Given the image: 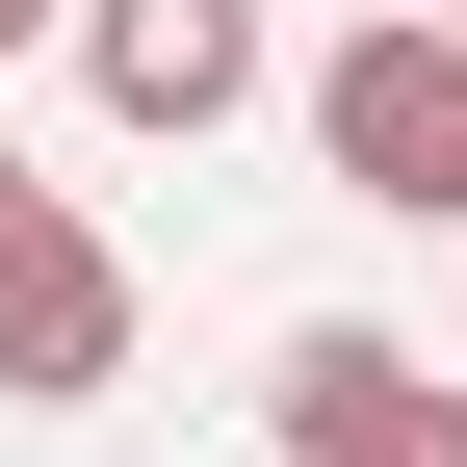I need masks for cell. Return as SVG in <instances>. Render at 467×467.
<instances>
[{"instance_id": "1", "label": "cell", "mask_w": 467, "mask_h": 467, "mask_svg": "<svg viewBox=\"0 0 467 467\" xmlns=\"http://www.w3.org/2000/svg\"><path fill=\"white\" fill-rule=\"evenodd\" d=\"M312 156H337L364 208L467 234V26H441V0H364V26L312 52Z\"/></svg>"}, {"instance_id": "2", "label": "cell", "mask_w": 467, "mask_h": 467, "mask_svg": "<svg viewBox=\"0 0 467 467\" xmlns=\"http://www.w3.org/2000/svg\"><path fill=\"white\" fill-rule=\"evenodd\" d=\"M260 441H285V467H467V364H441V337L312 312V337L260 364Z\"/></svg>"}, {"instance_id": "3", "label": "cell", "mask_w": 467, "mask_h": 467, "mask_svg": "<svg viewBox=\"0 0 467 467\" xmlns=\"http://www.w3.org/2000/svg\"><path fill=\"white\" fill-rule=\"evenodd\" d=\"M78 389H130V234L104 208H0V416H78Z\"/></svg>"}, {"instance_id": "4", "label": "cell", "mask_w": 467, "mask_h": 467, "mask_svg": "<svg viewBox=\"0 0 467 467\" xmlns=\"http://www.w3.org/2000/svg\"><path fill=\"white\" fill-rule=\"evenodd\" d=\"M52 26H78V78H104V130H156V156H208L234 104L285 78V52H260V0H52Z\"/></svg>"}, {"instance_id": "5", "label": "cell", "mask_w": 467, "mask_h": 467, "mask_svg": "<svg viewBox=\"0 0 467 467\" xmlns=\"http://www.w3.org/2000/svg\"><path fill=\"white\" fill-rule=\"evenodd\" d=\"M0 52H52V0H0Z\"/></svg>"}, {"instance_id": "6", "label": "cell", "mask_w": 467, "mask_h": 467, "mask_svg": "<svg viewBox=\"0 0 467 467\" xmlns=\"http://www.w3.org/2000/svg\"><path fill=\"white\" fill-rule=\"evenodd\" d=\"M0 208H26V130H0Z\"/></svg>"}, {"instance_id": "7", "label": "cell", "mask_w": 467, "mask_h": 467, "mask_svg": "<svg viewBox=\"0 0 467 467\" xmlns=\"http://www.w3.org/2000/svg\"><path fill=\"white\" fill-rule=\"evenodd\" d=\"M441 26H467V0H441Z\"/></svg>"}, {"instance_id": "8", "label": "cell", "mask_w": 467, "mask_h": 467, "mask_svg": "<svg viewBox=\"0 0 467 467\" xmlns=\"http://www.w3.org/2000/svg\"><path fill=\"white\" fill-rule=\"evenodd\" d=\"M441 364H467V337H441Z\"/></svg>"}]
</instances>
